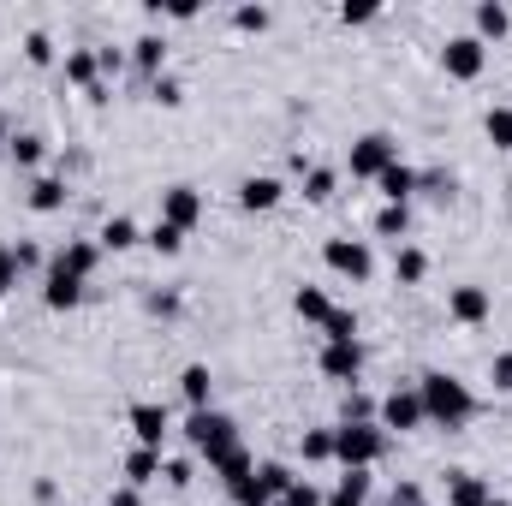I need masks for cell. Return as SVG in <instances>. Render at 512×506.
Returning a JSON list of instances; mask_svg holds the SVG:
<instances>
[{"instance_id": "cell-35", "label": "cell", "mask_w": 512, "mask_h": 506, "mask_svg": "<svg viewBox=\"0 0 512 506\" xmlns=\"http://www.w3.org/2000/svg\"><path fill=\"white\" fill-rule=\"evenodd\" d=\"M483 137H489L495 149H507V155H512V108H507V102H495V108L483 114Z\"/></svg>"}, {"instance_id": "cell-53", "label": "cell", "mask_w": 512, "mask_h": 506, "mask_svg": "<svg viewBox=\"0 0 512 506\" xmlns=\"http://www.w3.org/2000/svg\"><path fill=\"white\" fill-rule=\"evenodd\" d=\"M12 131H18V126H12V114H6V108H0V149H6V143H12Z\"/></svg>"}, {"instance_id": "cell-26", "label": "cell", "mask_w": 512, "mask_h": 506, "mask_svg": "<svg viewBox=\"0 0 512 506\" xmlns=\"http://www.w3.org/2000/svg\"><path fill=\"white\" fill-rule=\"evenodd\" d=\"M292 316L310 322V328H322V322L334 316V298H328L322 286H298V292H292Z\"/></svg>"}, {"instance_id": "cell-27", "label": "cell", "mask_w": 512, "mask_h": 506, "mask_svg": "<svg viewBox=\"0 0 512 506\" xmlns=\"http://www.w3.org/2000/svg\"><path fill=\"white\" fill-rule=\"evenodd\" d=\"M370 489H376L370 471H346V477L322 495V506H370Z\"/></svg>"}, {"instance_id": "cell-48", "label": "cell", "mask_w": 512, "mask_h": 506, "mask_svg": "<svg viewBox=\"0 0 512 506\" xmlns=\"http://www.w3.org/2000/svg\"><path fill=\"white\" fill-rule=\"evenodd\" d=\"M18 286V256H12V245H0V298Z\"/></svg>"}, {"instance_id": "cell-13", "label": "cell", "mask_w": 512, "mask_h": 506, "mask_svg": "<svg viewBox=\"0 0 512 506\" xmlns=\"http://www.w3.org/2000/svg\"><path fill=\"white\" fill-rule=\"evenodd\" d=\"M161 221L179 227V233H191V227L203 221V191H197V185H167V191H161Z\"/></svg>"}, {"instance_id": "cell-7", "label": "cell", "mask_w": 512, "mask_h": 506, "mask_svg": "<svg viewBox=\"0 0 512 506\" xmlns=\"http://www.w3.org/2000/svg\"><path fill=\"white\" fill-rule=\"evenodd\" d=\"M441 72L453 78V84H477L483 72H489V48L465 30V36H447L441 42Z\"/></svg>"}, {"instance_id": "cell-47", "label": "cell", "mask_w": 512, "mask_h": 506, "mask_svg": "<svg viewBox=\"0 0 512 506\" xmlns=\"http://www.w3.org/2000/svg\"><path fill=\"white\" fill-rule=\"evenodd\" d=\"M489 387L495 393H512V352H495L489 358Z\"/></svg>"}, {"instance_id": "cell-2", "label": "cell", "mask_w": 512, "mask_h": 506, "mask_svg": "<svg viewBox=\"0 0 512 506\" xmlns=\"http://www.w3.org/2000/svg\"><path fill=\"white\" fill-rule=\"evenodd\" d=\"M387 447H393V435H387L382 423H334V465H340V471H370V465H382Z\"/></svg>"}, {"instance_id": "cell-49", "label": "cell", "mask_w": 512, "mask_h": 506, "mask_svg": "<svg viewBox=\"0 0 512 506\" xmlns=\"http://www.w3.org/2000/svg\"><path fill=\"white\" fill-rule=\"evenodd\" d=\"M387 506H423V489L405 477V483H393V495H387Z\"/></svg>"}, {"instance_id": "cell-17", "label": "cell", "mask_w": 512, "mask_h": 506, "mask_svg": "<svg viewBox=\"0 0 512 506\" xmlns=\"http://www.w3.org/2000/svg\"><path fill=\"white\" fill-rule=\"evenodd\" d=\"M66 197H72V185H66L60 173H42V179H30V191H24L30 215H60V209H66Z\"/></svg>"}, {"instance_id": "cell-54", "label": "cell", "mask_w": 512, "mask_h": 506, "mask_svg": "<svg viewBox=\"0 0 512 506\" xmlns=\"http://www.w3.org/2000/svg\"><path fill=\"white\" fill-rule=\"evenodd\" d=\"M489 506H512V501H501V495H495V501H489Z\"/></svg>"}, {"instance_id": "cell-4", "label": "cell", "mask_w": 512, "mask_h": 506, "mask_svg": "<svg viewBox=\"0 0 512 506\" xmlns=\"http://www.w3.org/2000/svg\"><path fill=\"white\" fill-rule=\"evenodd\" d=\"M393 161H399V137H393V131H364V137L352 143V155H346V173L364 179V185H376Z\"/></svg>"}, {"instance_id": "cell-39", "label": "cell", "mask_w": 512, "mask_h": 506, "mask_svg": "<svg viewBox=\"0 0 512 506\" xmlns=\"http://www.w3.org/2000/svg\"><path fill=\"white\" fill-rule=\"evenodd\" d=\"M143 90H149V102H155V108H179V102H185V84H179L173 72H161V78H155V84H143Z\"/></svg>"}, {"instance_id": "cell-30", "label": "cell", "mask_w": 512, "mask_h": 506, "mask_svg": "<svg viewBox=\"0 0 512 506\" xmlns=\"http://www.w3.org/2000/svg\"><path fill=\"white\" fill-rule=\"evenodd\" d=\"M393 280H399V286H423V280H429V251H423V245H399V251H393Z\"/></svg>"}, {"instance_id": "cell-9", "label": "cell", "mask_w": 512, "mask_h": 506, "mask_svg": "<svg viewBox=\"0 0 512 506\" xmlns=\"http://www.w3.org/2000/svg\"><path fill=\"white\" fill-rule=\"evenodd\" d=\"M376 423H382L387 435H417L429 417H423V399H417V381L411 387H393L382 399V411H376Z\"/></svg>"}, {"instance_id": "cell-51", "label": "cell", "mask_w": 512, "mask_h": 506, "mask_svg": "<svg viewBox=\"0 0 512 506\" xmlns=\"http://www.w3.org/2000/svg\"><path fill=\"white\" fill-rule=\"evenodd\" d=\"M108 506H143V489H131V483H120V489L108 495Z\"/></svg>"}, {"instance_id": "cell-33", "label": "cell", "mask_w": 512, "mask_h": 506, "mask_svg": "<svg viewBox=\"0 0 512 506\" xmlns=\"http://www.w3.org/2000/svg\"><path fill=\"white\" fill-rule=\"evenodd\" d=\"M298 459L304 465H334V429H304L298 435Z\"/></svg>"}, {"instance_id": "cell-21", "label": "cell", "mask_w": 512, "mask_h": 506, "mask_svg": "<svg viewBox=\"0 0 512 506\" xmlns=\"http://www.w3.org/2000/svg\"><path fill=\"white\" fill-rule=\"evenodd\" d=\"M417 197H429V203H453L459 197V173L453 167H417Z\"/></svg>"}, {"instance_id": "cell-46", "label": "cell", "mask_w": 512, "mask_h": 506, "mask_svg": "<svg viewBox=\"0 0 512 506\" xmlns=\"http://www.w3.org/2000/svg\"><path fill=\"white\" fill-rule=\"evenodd\" d=\"M191 477H197L191 459H161V483H167V489H191Z\"/></svg>"}, {"instance_id": "cell-45", "label": "cell", "mask_w": 512, "mask_h": 506, "mask_svg": "<svg viewBox=\"0 0 512 506\" xmlns=\"http://www.w3.org/2000/svg\"><path fill=\"white\" fill-rule=\"evenodd\" d=\"M143 310L161 316V322H173L179 316V292H143Z\"/></svg>"}, {"instance_id": "cell-6", "label": "cell", "mask_w": 512, "mask_h": 506, "mask_svg": "<svg viewBox=\"0 0 512 506\" xmlns=\"http://www.w3.org/2000/svg\"><path fill=\"white\" fill-rule=\"evenodd\" d=\"M322 262H328L340 280H352V286H364V280L376 274V251H370V239H352V233L328 239V245H322Z\"/></svg>"}, {"instance_id": "cell-18", "label": "cell", "mask_w": 512, "mask_h": 506, "mask_svg": "<svg viewBox=\"0 0 512 506\" xmlns=\"http://www.w3.org/2000/svg\"><path fill=\"white\" fill-rule=\"evenodd\" d=\"M495 501V483L477 477V471H447V506H489Z\"/></svg>"}, {"instance_id": "cell-44", "label": "cell", "mask_w": 512, "mask_h": 506, "mask_svg": "<svg viewBox=\"0 0 512 506\" xmlns=\"http://www.w3.org/2000/svg\"><path fill=\"white\" fill-rule=\"evenodd\" d=\"M12 256H18V274H42V268H48L42 245H30V239H18V245H12Z\"/></svg>"}, {"instance_id": "cell-10", "label": "cell", "mask_w": 512, "mask_h": 506, "mask_svg": "<svg viewBox=\"0 0 512 506\" xmlns=\"http://www.w3.org/2000/svg\"><path fill=\"white\" fill-rule=\"evenodd\" d=\"M489 316H495V292H489V286H477V280L447 286V322H459V328H483Z\"/></svg>"}, {"instance_id": "cell-34", "label": "cell", "mask_w": 512, "mask_h": 506, "mask_svg": "<svg viewBox=\"0 0 512 506\" xmlns=\"http://www.w3.org/2000/svg\"><path fill=\"white\" fill-rule=\"evenodd\" d=\"M376 411H382V399H370V393H358V387L340 393V423H376Z\"/></svg>"}, {"instance_id": "cell-55", "label": "cell", "mask_w": 512, "mask_h": 506, "mask_svg": "<svg viewBox=\"0 0 512 506\" xmlns=\"http://www.w3.org/2000/svg\"><path fill=\"white\" fill-rule=\"evenodd\" d=\"M423 506H429V501H423Z\"/></svg>"}, {"instance_id": "cell-23", "label": "cell", "mask_w": 512, "mask_h": 506, "mask_svg": "<svg viewBox=\"0 0 512 506\" xmlns=\"http://www.w3.org/2000/svg\"><path fill=\"white\" fill-rule=\"evenodd\" d=\"M179 393H185L191 411H209V405H215V376H209V364H185V370H179Z\"/></svg>"}, {"instance_id": "cell-29", "label": "cell", "mask_w": 512, "mask_h": 506, "mask_svg": "<svg viewBox=\"0 0 512 506\" xmlns=\"http://www.w3.org/2000/svg\"><path fill=\"white\" fill-rule=\"evenodd\" d=\"M60 72H66L72 90H96V84H102V72H96V48H66V66H60Z\"/></svg>"}, {"instance_id": "cell-36", "label": "cell", "mask_w": 512, "mask_h": 506, "mask_svg": "<svg viewBox=\"0 0 512 506\" xmlns=\"http://www.w3.org/2000/svg\"><path fill=\"white\" fill-rule=\"evenodd\" d=\"M143 245H149L155 256H179V251H185V233H179V227H167V221H155V227L143 233Z\"/></svg>"}, {"instance_id": "cell-43", "label": "cell", "mask_w": 512, "mask_h": 506, "mask_svg": "<svg viewBox=\"0 0 512 506\" xmlns=\"http://www.w3.org/2000/svg\"><path fill=\"white\" fill-rule=\"evenodd\" d=\"M280 506H322V489L310 477H292V489L280 495Z\"/></svg>"}, {"instance_id": "cell-14", "label": "cell", "mask_w": 512, "mask_h": 506, "mask_svg": "<svg viewBox=\"0 0 512 506\" xmlns=\"http://www.w3.org/2000/svg\"><path fill=\"white\" fill-rule=\"evenodd\" d=\"M280 203H286V185H280L274 173L239 179V209H245V215H268V209H280Z\"/></svg>"}, {"instance_id": "cell-28", "label": "cell", "mask_w": 512, "mask_h": 506, "mask_svg": "<svg viewBox=\"0 0 512 506\" xmlns=\"http://www.w3.org/2000/svg\"><path fill=\"white\" fill-rule=\"evenodd\" d=\"M376 191H382V203H411V197H417V167L393 161L382 179H376Z\"/></svg>"}, {"instance_id": "cell-19", "label": "cell", "mask_w": 512, "mask_h": 506, "mask_svg": "<svg viewBox=\"0 0 512 506\" xmlns=\"http://www.w3.org/2000/svg\"><path fill=\"white\" fill-rule=\"evenodd\" d=\"M42 304H48V310H60V316H66V310H78V304H84V280H72V274H54V268H48V274H42Z\"/></svg>"}, {"instance_id": "cell-24", "label": "cell", "mask_w": 512, "mask_h": 506, "mask_svg": "<svg viewBox=\"0 0 512 506\" xmlns=\"http://www.w3.org/2000/svg\"><path fill=\"white\" fill-rule=\"evenodd\" d=\"M209 471H215V477L227 483V495H233V489H239V483H245V477L256 471V459H251V447L239 441V447H227L221 459H209Z\"/></svg>"}, {"instance_id": "cell-15", "label": "cell", "mask_w": 512, "mask_h": 506, "mask_svg": "<svg viewBox=\"0 0 512 506\" xmlns=\"http://www.w3.org/2000/svg\"><path fill=\"white\" fill-rule=\"evenodd\" d=\"M471 36L489 48V42H507L512 36V6H501V0H477L471 6Z\"/></svg>"}, {"instance_id": "cell-3", "label": "cell", "mask_w": 512, "mask_h": 506, "mask_svg": "<svg viewBox=\"0 0 512 506\" xmlns=\"http://www.w3.org/2000/svg\"><path fill=\"white\" fill-rule=\"evenodd\" d=\"M185 441H191V453L209 465V459H221L227 447H239V423L209 405V411H191V417H185Z\"/></svg>"}, {"instance_id": "cell-20", "label": "cell", "mask_w": 512, "mask_h": 506, "mask_svg": "<svg viewBox=\"0 0 512 506\" xmlns=\"http://www.w3.org/2000/svg\"><path fill=\"white\" fill-rule=\"evenodd\" d=\"M96 245H102V256L114 251H137V245H143V227H137V221H131V215H108V221H102V233H96Z\"/></svg>"}, {"instance_id": "cell-11", "label": "cell", "mask_w": 512, "mask_h": 506, "mask_svg": "<svg viewBox=\"0 0 512 506\" xmlns=\"http://www.w3.org/2000/svg\"><path fill=\"white\" fill-rule=\"evenodd\" d=\"M126 423L131 435H137V447H167V435H173V417H167V405H155V399H131L126 405Z\"/></svg>"}, {"instance_id": "cell-40", "label": "cell", "mask_w": 512, "mask_h": 506, "mask_svg": "<svg viewBox=\"0 0 512 506\" xmlns=\"http://www.w3.org/2000/svg\"><path fill=\"white\" fill-rule=\"evenodd\" d=\"M322 340H358V310H346V304H334V316L322 322Z\"/></svg>"}, {"instance_id": "cell-50", "label": "cell", "mask_w": 512, "mask_h": 506, "mask_svg": "<svg viewBox=\"0 0 512 506\" xmlns=\"http://www.w3.org/2000/svg\"><path fill=\"white\" fill-rule=\"evenodd\" d=\"M30 495H36V506H54V501H60V489H54V477H36V483H30Z\"/></svg>"}, {"instance_id": "cell-32", "label": "cell", "mask_w": 512, "mask_h": 506, "mask_svg": "<svg viewBox=\"0 0 512 506\" xmlns=\"http://www.w3.org/2000/svg\"><path fill=\"white\" fill-rule=\"evenodd\" d=\"M334 191H340V173L334 167H304V203H334Z\"/></svg>"}, {"instance_id": "cell-52", "label": "cell", "mask_w": 512, "mask_h": 506, "mask_svg": "<svg viewBox=\"0 0 512 506\" xmlns=\"http://www.w3.org/2000/svg\"><path fill=\"white\" fill-rule=\"evenodd\" d=\"M167 18H173V24H191V18H197V6H191V0H179V6H167Z\"/></svg>"}, {"instance_id": "cell-16", "label": "cell", "mask_w": 512, "mask_h": 506, "mask_svg": "<svg viewBox=\"0 0 512 506\" xmlns=\"http://www.w3.org/2000/svg\"><path fill=\"white\" fill-rule=\"evenodd\" d=\"M126 54H131V72H137L143 84H155V78L167 72V36H155V30H143Z\"/></svg>"}, {"instance_id": "cell-12", "label": "cell", "mask_w": 512, "mask_h": 506, "mask_svg": "<svg viewBox=\"0 0 512 506\" xmlns=\"http://www.w3.org/2000/svg\"><path fill=\"white\" fill-rule=\"evenodd\" d=\"M48 268H54V274H72V280L90 286V274L102 268V245H96V239H66L60 251L48 256ZM48 268H42V274H48Z\"/></svg>"}, {"instance_id": "cell-22", "label": "cell", "mask_w": 512, "mask_h": 506, "mask_svg": "<svg viewBox=\"0 0 512 506\" xmlns=\"http://www.w3.org/2000/svg\"><path fill=\"white\" fill-rule=\"evenodd\" d=\"M370 227H376V239H393V251L411 245V203H382Z\"/></svg>"}, {"instance_id": "cell-37", "label": "cell", "mask_w": 512, "mask_h": 506, "mask_svg": "<svg viewBox=\"0 0 512 506\" xmlns=\"http://www.w3.org/2000/svg\"><path fill=\"white\" fill-rule=\"evenodd\" d=\"M268 24H274V12H268V6H251V0H245V6H233V30H245V36H262Z\"/></svg>"}, {"instance_id": "cell-25", "label": "cell", "mask_w": 512, "mask_h": 506, "mask_svg": "<svg viewBox=\"0 0 512 506\" xmlns=\"http://www.w3.org/2000/svg\"><path fill=\"white\" fill-rule=\"evenodd\" d=\"M42 155H48V137H36V131H12L6 161H12L18 173H36V167H42Z\"/></svg>"}, {"instance_id": "cell-42", "label": "cell", "mask_w": 512, "mask_h": 506, "mask_svg": "<svg viewBox=\"0 0 512 506\" xmlns=\"http://www.w3.org/2000/svg\"><path fill=\"white\" fill-rule=\"evenodd\" d=\"M376 18H382V6H376V0H346V6H340V24H346V30L376 24Z\"/></svg>"}, {"instance_id": "cell-5", "label": "cell", "mask_w": 512, "mask_h": 506, "mask_svg": "<svg viewBox=\"0 0 512 506\" xmlns=\"http://www.w3.org/2000/svg\"><path fill=\"white\" fill-rule=\"evenodd\" d=\"M292 477H298L292 465H280V459H256V471L233 489V501L239 506H280V495L292 489Z\"/></svg>"}, {"instance_id": "cell-31", "label": "cell", "mask_w": 512, "mask_h": 506, "mask_svg": "<svg viewBox=\"0 0 512 506\" xmlns=\"http://www.w3.org/2000/svg\"><path fill=\"white\" fill-rule=\"evenodd\" d=\"M120 471H126L131 489H143V483H161V453H155V447H131Z\"/></svg>"}, {"instance_id": "cell-8", "label": "cell", "mask_w": 512, "mask_h": 506, "mask_svg": "<svg viewBox=\"0 0 512 506\" xmlns=\"http://www.w3.org/2000/svg\"><path fill=\"white\" fill-rule=\"evenodd\" d=\"M364 364H370V346L364 340H322V352H316V370L328 381H346V387H358Z\"/></svg>"}, {"instance_id": "cell-41", "label": "cell", "mask_w": 512, "mask_h": 506, "mask_svg": "<svg viewBox=\"0 0 512 506\" xmlns=\"http://www.w3.org/2000/svg\"><path fill=\"white\" fill-rule=\"evenodd\" d=\"M126 66H131L126 48H114V42H102V48H96V72H102V84H114V78H120Z\"/></svg>"}, {"instance_id": "cell-1", "label": "cell", "mask_w": 512, "mask_h": 506, "mask_svg": "<svg viewBox=\"0 0 512 506\" xmlns=\"http://www.w3.org/2000/svg\"><path fill=\"white\" fill-rule=\"evenodd\" d=\"M417 399H423V417L435 429H465L477 417V393L459 376H447V370H423L417 376Z\"/></svg>"}, {"instance_id": "cell-38", "label": "cell", "mask_w": 512, "mask_h": 506, "mask_svg": "<svg viewBox=\"0 0 512 506\" xmlns=\"http://www.w3.org/2000/svg\"><path fill=\"white\" fill-rule=\"evenodd\" d=\"M24 60H30V66H54V60H60L54 36H48V30H30V36H24Z\"/></svg>"}]
</instances>
